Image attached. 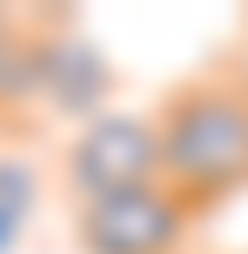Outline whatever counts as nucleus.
I'll use <instances>...</instances> for the list:
<instances>
[{"label":"nucleus","instance_id":"1","mask_svg":"<svg viewBox=\"0 0 248 254\" xmlns=\"http://www.w3.org/2000/svg\"><path fill=\"white\" fill-rule=\"evenodd\" d=\"M161 188L201 214L248 188V94L228 74H195L155 107Z\"/></svg>","mask_w":248,"mask_h":254},{"label":"nucleus","instance_id":"2","mask_svg":"<svg viewBox=\"0 0 248 254\" xmlns=\"http://www.w3.org/2000/svg\"><path fill=\"white\" fill-rule=\"evenodd\" d=\"M161 181V140H155V114H128V107H107V114L81 121L74 140L61 154V188L81 201H101V194H128V188H155Z\"/></svg>","mask_w":248,"mask_h":254},{"label":"nucleus","instance_id":"3","mask_svg":"<svg viewBox=\"0 0 248 254\" xmlns=\"http://www.w3.org/2000/svg\"><path fill=\"white\" fill-rule=\"evenodd\" d=\"M188 214L168 188H128V194H101V201H81L74 207V241L81 254H181Z\"/></svg>","mask_w":248,"mask_h":254},{"label":"nucleus","instance_id":"4","mask_svg":"<svg viewBox=\"0 0 248 254\" xmlns=\"http://www.w3.org/2000/svg\"><path fill=\"white\" fill-rule=\"evenodd\" d=\"M107 94H114V67L107 54L81 34L67 13H54L47 34H40V67H34V101H47L67 121H94L107 114Z\"/></svg>","mask_w":248,"mask_h":254},{"label":"nucleus","instance_id":"5","mask_svg":"<svg viewBox=\"0 0 248 254\" xmlns=\"http://www.w3.org/2000/svg\"><path fill=\"white\" fill-rule=\"evenodd\" d=\"M34 207H40V161L27 154V134L0 114V254L20 248Z\"/></svg>","mask_w":248,"mask_h":254},{"label":"nucleus","instance_id":"6","mask_svg":"<svg viewBox=\"0 0 248 254\" xmlns=\"http://www.w3.org/2000/svg\"><path fill=\"white\" fill-rule=\"evenodd\" d=\"M54 13H20L0 7V114H20L34 101V67H40V34H47Z\"/></svg>","mask_w":248,"mask_h":254}]
</instances>
